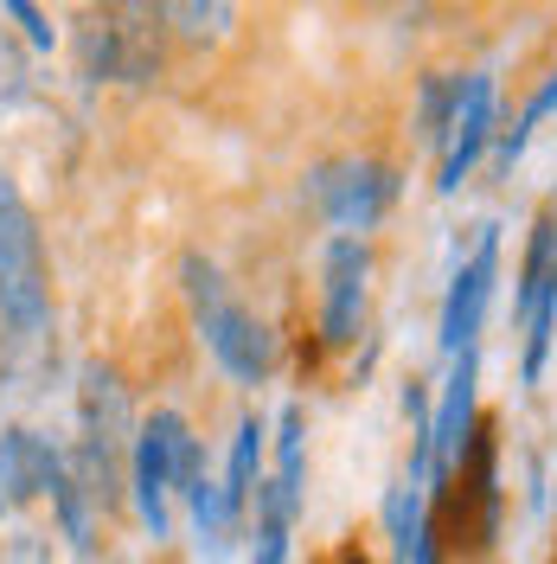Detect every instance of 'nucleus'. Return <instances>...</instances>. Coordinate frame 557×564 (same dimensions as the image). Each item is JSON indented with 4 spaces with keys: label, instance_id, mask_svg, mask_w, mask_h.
<instances>
[{
    "label": "nucleus",
    "instance_id": "obj_1",
    "mask_svg": "<svg viewBox=\"0 0 557 564\" xmlns=\"http://www.w3.org/2000/svg\"><path fill=\"white\" fill-rule=\"evenodd\" d=\"M179 282H186V302H193V321H199V334H206L211 359H218L238 386H263V379L276 372V334L225 289L218 263L199 257V250L179 263Z\"/></svg>",
    "mask_w": 557,
    "mask_h": 564
},
{
    "label": "nucleus",
    "instance_id": "obj_2",
    "mask_svg": "<svg viewBox=\"0 0 557 564\" xmlns=\"http://www.w3.org/2000/svg\"><path fill=\"white\" fill-rule=\"evenodd\" d=\"M0 315L13 321V334L39 340L52 321V263L39 238L33 206L20 199V186L0 174Z\"/></svg>",
    "mask_w": 557,
    "mask_h": 564
},
{
    "label": "nucleus",
    "instance_id": "obj_3",
    "mask_svg": "<svg viewBox=\"0 0 557 564\" xmlns=\"http://www.w3.org/2000/svg\"><path fill=\"white\" fill-rule=\"evenodd\" d=\"M161 70V7H109L84 26V77H154Z\"/></svg>",
    "mask_w": 557,
    "mask_h": 564
},
{
    "label": "nucleus",
    "instance_id": "obj_4",
    "mask_svg": "<svg viewBox=\"0 0 557 564\" xmlns=\"http://www.w3.org/2000/svg\"><path fill=\"white\" fill-rule=\"evenodd\" d=\"M474 386H481V352H455L449 379H443V404L429 417V481L436 488H455L461 481V462L474 449Z\"/></svg>",
    "mask_w": 557,
    "mask_h": 564
},
{
    "label": "nucleus",
    "instance_id": "obj_5",
    "mask_svg": "<svg viewBox=\"0 0 557 564\" xmlns=\"http://www.w3.org/2000/svg\"><path fill=\"white\" fill-rule=\"evenodd\" d=\"M314 199L327 212V225H340V238L372 231L391 212V199H397V167H384V161H334V167L314 174Z\"/></svg>",
    "mask_w": 557,
    "mask_h": 564
},
{
    "label": "nucleus",
    "instance_id": "obj_6",
    "mask_svg": "<svg viewBox=\"0 0 557 564\" xmlns=\"http://www.w3.org/2000/svg\"><path fill=\"white\" fill-rule=\"evenodd\" d=\"M365 282H372L365 238H327V257H320V340L327 347H352L359 340Z\"/></svg>",
    "mask_w": 557,
    "mask_h": 564
},
{
    "label": "nucleus",
    "instance_id": "obj_7",
    "mask_svg": "<svg viewBox=\"0 0 557 564\" xmlns=\"http://www.w3.org/2000/svg\"><path fill=\"white\" fill-rule=\"evenodd\" d=\"M174 430L179 411H154L135 423V449H129V488H135V513L154 539H167V494H174Z\"/></svg>",
    "mask_w": 557,
    "mask_h": 564
},
{
    "label": "nucleus",
    "instance_id": "obj_8",
    "mask_svg": "<svg viewBox=\"0 0 557 564\" xmlns=\"http://www.w3.org/2000/svg\"><path fill=\"white\" fill-rule=\"evenodd\" d=\"M493 276H500V225H481L474 257L455 263L449 302H443V352L474 347V334H481V321H488V302H493Z\"/></svg>",
    "mask_w": 557,
    "mask_h": 564
},
{
    "label": "nucleus",
    "instance_id": "obj_9",
    "mask_svg": "<svg viewBox=\"0 0 557 564\" xmlns=\"http://www.w3.org/2000/svg\"><path fill=\"white\" fill-rule=\"evenodd\" d=\"M84 456H97L116 475V462L135 449V411H129V391L109 366H90L84 372Z\"/></svg>",
    "mask_w": 557,
    "mask_h": 564
},
{
    "label": "nucleus",
    "instance_id": "obj_10",
    "mask_svg": "<svg viewBox=\"0 0 557 564\" xmlns=\"http://www.w3.org/2000/svg\"><path fill=\"white\" fill-rule=\"evenodd\" d=\"M65 475V456L39 436V430H0V507H26V500H52Z\"/></svg>",
    "mask_w": 557,
    "mask_h": 564
},
{
    "label": "nucleus",
    "instance_id": "obj_11",
    "mask_svg": "<svg viewBox=\"0 0 557 564\" xmlns=\"http://www.w3.org/2000/svg\"><path fill=\"white\" fill-rule=\"evenodd\" d=\"M488 135H493V77H488V70H474V77H461V109H455L449 141H443V174H436V193H455L461 180L474 174V161H481Z\"/></svg>",
    "mask_w": 557,
    "mask_h": 564
},
{
    "label": "nucleus",
    "instance_id": "obj_12",
    "mask_svg": "<svg viewBox=\"0 0 557 564\" xmlns=\"http://www.w3.org/2000/svg\"><path fill=\"white\" fill-rule=\"evenodd\" d=\"M538 308H557V206H545L532 218L525 263H520V295H513V315L520 321H532Z\"/></svg>",
    "mask_w": 557,
    "mask_h": 564
},
{
    "label": "nucleus",
    "instance_id": "obj_13",
    "mask_svg": "<svg viewBox=\"0 0 557 564\" xmlns=\"http://www.w3.org/2000/svg\"><path fill=\"white\" fill-rule=\"evenodd\" d=\"M302 475H308V430H302V404H282V417H276V481H263L256 494L276 507L288 527H295V513H302Z\"/></svg>",
    "mask_w": 557,
    "mask_h": 564
},
{
    "label": "nucleus",
    "instance_id": "obj_14",
    "mask_svg": "<svg viewBox=\"0 0 557 564\" xmlns=\"http://www.w3.org/2000/svg\"><path fill=\"white\" fill-rule=\"evenodd\" d=\"M263 417H244L238 423V443H231V462H225V481H218V494H225V513L231 520H244L250 494L263 488Z\"/></svg>",
    "mask_w": 557,
    "mask_h": 564
},
{
    "label": "nucleus",
    "instance_id": "obj_15",
    "mask_svg": "<svg viewBox=\"0 0 557 564\" xmlns=\"http://www.w3.org/2000/svg\"><path fill=\"white\" fill-rule=\"evenodd\" d=\"M52 507H58V527H65L70 552L90 558L97 552V494L70 475V462H65V475H58V488H52Z\"/></svg>",
    "mask_w": 557,
    "mask_h": 564
},
{
    "label": "nucleus",
    "instance_id": "obj_16",
    "mask_svg": "<svg viewBox=\"0 0 557 564\" xmlns=\"http://www.w3.org/2000/svg\"><path fill=\"white\" fill-rule=\"evenodd\" d=\"M384 532L397 545V564H411V545H417V532H423V494L411 481L384 494Z\"/></svg>",
    "mask_w": 557,
    "mask_h": 564
},
{
    "label": "nucleus",
    "instance_id": "obj_17",
    "mask_svg": "<svg viewBox=\"0 0 557 564\" xmlns=\"http://www.w3.org/2000/svg\"><path fill=\"white\" fill-rule=\"evenodd\" d=\"M551 109H557V70L545 77V84H538V90H532V104H525V116H520V122H513V129L500 135V174H513V161L525 154V141H532V129H538V122H545Z\"/></svg>",
    "mask_w": 557,
    "mask_h": 564
},
{
    "label": "nucleus",
    "instance_id": "obj_18",
    "mask_svg": "<svg viewBox=\"0 0 557 564\" xmlns=\"http://www.w3.org/2000/svg\"><path fill=\"white\" fill-rule=\"evenodd\" d=\"M455 109H461V77H429V84H423V129H417L429 148L449 141Z\"/></svg>",
    "mask_w": 557,
    "mask_h": 564
},
{
    "label": "nucleus",
    "instance_id": "obj_19",
    "mask_svg": "<svg viewBox=\"0 0 557 564\" xmlns=\"http://www.w3.org/2000/svg\"><path fill=\"white\" fill-rule=\"evenodd\" d=\"M161 13L179 26V39H218L231 20H238V13H231V7H218V0H211V7H199V0H179V7H161Z\"/></svg>",
    "mask_w": 557,
    "mask_h": 564
},
{
    "label": "nucleus",
    "instance_id": "obj_20",
    "mask_svg": "<svg viewBox=\"0 0 557 564\" xmlns=\"http://www.w3.org/2000/svg\"><path fill=\"white\" fill-rule=\"evenodd\" d=\"M250 564H288V520L256 494V558Z\"/></svg>",
    "mask_w": 557,
    "mask_h": 564
},
{
    "label": "nucleus",
    "instance_id": "obj_21",
    "mask_svg": "<svg viewBox=\"0 0 557 564\" xmlns=\"http://www.w3.org/2000/svg\"><path fill=\"white\" fill-rule=\"evenodd\" d=\"M7 13H13V20H20V26H26V39H33L39 52H52V39H58V33H52V26H45V13H39L33 0H7Z\"/></svg>",
    "mask_w": 557,
    "mask_h": 564
},
{
    "label": "nucleus",
    "instance_id": "obj_22",
    "mask_svg": "<svg viewBox=\"0 0 557 564\" xmlns=\"http://www.w3.org/2000/svg\"><path fill=\"white\" fill-rule=\"evenodd\" d=\"M411 564H436V520H423L417 545H411Z\"/></svg>",
    "mask_w": 557,
    "mask_h": 564
},
{
    "label": "nucleus",
    "instance_id": "obj_23",
    "mask_svg": "<svg viewBox=\"0 0 557 564\" xmlns=\"http://www.w3.org/2000/svg\"><path fill=\"white\" fill-rule=\"evenodd\" d=\"M334 564H372V558H365V545H340V552H334Z\"/></svg>",
    "mask_w": 557,
    "mask_h": 564
}]
</instances>
